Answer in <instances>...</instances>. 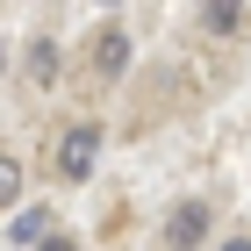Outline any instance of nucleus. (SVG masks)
<instances>
[{
    "mask_svg": "<svg viewBox=\"0 0 251 251\" xmlns=\"http://www.w3.org/2000/svg\"><path fill=\"white\" fill-rule=\"evenodd\" d=\"M223 251H251V244H244V237H230V244H223Z\"/></svg>",
    "mask_w": 251,
    "mask_h": 251,
    "instance_id": "obj_9",
    "label": "nucleus"
},
{
    "mask_svg": "<svg viewBox=\"0 0 251 251\" xmlns=\"http://www.w3.org/2000/svg\"><path fill=\"white\" fill-rule=\"evenodd\" d=\"M43 230H50V215H43V208H29V215H15V237H22V244H36Z\"/></svg>",
    "mask_w": 251,
    "mask_h": 251,
    "instance_id": "obj_6",
    "label": "nucleus"
},
{
    "mask_svg": "<svg viewBox=\"0 0 251 251\" xmlns=\"http://www.w3.org/2000/svg\"><path fill=\"white\" fill-rule=\"evenodd\" d=\"M15 194H22V165H15V158H0V208H7Z\"/></svg>",
    "mask_w": 251,
    "mask_h": 251,
    "instance_id": "obj_7",
    "label": "nucleus"
},
{
    "mask_svg": "<svg viewBox=\"0 0 251 251\" xmlns=\"http://www.w3.org/2000/svg\"><path fill=\"white\" fill-rule=\"evenodd\" d=\"M94 158H100V129H94V122H72V129L58 136V173L65 179H86Z\"/></svg>",
    "mask_w": 251,
    "mask_h": 251,
    "instance_id": "obj_1",
    "label": "nucleus"
},
{
    "mask_svg": "<svg viewBox=\"0 0 251 251\" xmlns=\"http://www.w3.org/2000/svg\"><path fill=\"white\" fill-rule=\"evenodd\" d=\"M94 65H100V72H122V65H129V36H122V29H108V36L94 43Z\"/></svg>",
    "mask_w": 251,
    "mask_h": 251,
    "instance_id": "obj_4",
    "label": "nucleus"
},
{
    "mask_svg": "<svg viewBox=\"0 0 251 251\" xmlns=\"http://www.w3.org/2000/svg\"><path fill=\"white\" fill-rule=\"evenodd\" d=\"M36 251H79V244H72V237H43Z\"/></svg>",
    "mask_w": 251,
    "mask_h": 251,
    "instance_id": "obj_8",
    "label": "nucleus"
},
{
    "mask_svg": "<svg viewBox=\"0 0 251 251\" xmlns=\"http://www.w3.org/2000/svg\"><path fill=\"white\" fill-rule=\"evenodd\" d=\"M165 230H173V244H179V251H194V244H201V230H208V208H201V201H179Z\"/></svg>",
    "mask_w": 251,
    "mask_h": 251,
    "instance_id": "obj_2",
    "label": "nucleus"
},
{
    "mask_svg": "<svg viewBox=\"0 0 251 251\" xmlns=\"http://www.w3.org/2000/svg\"><path fill=\"white\" fill-rule=\"evenodd\" d=\"M29 79H36V86H43V79H58V50H50V43L29 50Z\"/></svg>",
    "mask_w": 251,
    "mask_h": 251,
    "instance_id": "obj_5",
    "label": "nucleus"
},
{
    "mask_svg": "<svg viewBox=\"0 0 251 251\" xmlns=\"http://www.w3.org/2000/svg\"><path fill=\"white\" fill-rule=\"evenodd\" d=\"M237 22H244V0H201V29L208 36H230Z\"/></svg>",
    "mask_w": 251,
    "mask_h": 251,
    "instance_id": "obj_3",
    "label": "nucleus"
}]
</instances>
